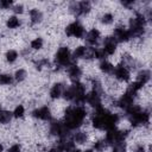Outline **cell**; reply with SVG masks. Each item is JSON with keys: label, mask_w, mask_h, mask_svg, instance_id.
<instances>
[{"label": "cell", "mask_w": 152, "mask_h": 152, "mask_svg": "<svg viewBox=\"0 0 152 152\" xmlns=\"http://www.w3.org/2000/svg\"><path fill=\"white\" fill-rule=\"evenodd\" d=\"M87 118V109L84 106L74 104L69 106L65 110L63 124L69 131H77L83 125Z\"/></svg>", "instance_id": "6da1fadb"}, {"label": "cell", "mask_w": 152, "mask_h": 152, "mask_svg": "<svg viewBox=\"0 0 152 152\" xmlns=\"http://www.w3.org/2000/svg\"><path fill=\"white\" fill-rule=\"evenodd\" d=\"M55 64L58 65L59 68H68L70 64L74 63L72 56H71V50L69 49V46L63 45L59 46L55 53Z\"/></svg>", "instance_id": "7a4b0ae2"}, {"label": "cell", "mask_w": 152, "mask_h": 152, "mask_svg": "<svg viewBox=\"0 0 152 152\" xmlns=\"http://www.w3.org/2000/svg\"><path fill=\"white\" fill-rule=\"evenodd\" d=\"M86 32H87V30H86L84 25L78 20H74V21L69 23L64 28L65 36L69 38H75V39L84 38Z\"/></svg>", "instance_id": "3957f363"}, {"label": "cell", "mask_w": 152, "mask_h": 152, "mask_svg": "<svg viewBox=\"0 0 152 152\" xmlns=\"http://www.w3.org/2000/svg\"><path fill=\"white\" fill-rule=\"evenodd\" d=\"M69 11L75 17H84L91 11L90 1H74L69 4Z\"/></svg>", "instance_id": "277c9868"}, {"label": "cell", "mask_w": 152, "mask_h": 152, "mask_svg": "<svg viewBox=\"0 0 152 152\" xmlns=\"http://www.w3.org/2000/svg\"><path fill=\"white\" fill-rule=\"evenodd\" d=\"M113 77L121 83H127L131 81L132 76H131V71L127 66H125L124 64H119V65H114V70L112 72Z\"/></svg>", "instance_id": "5b68a950"}, {"label": "cell", "mask_w": 152, "mask_h": 152, "mask_svg": "<svg viewBox=\"0 0 152 152\" xmlns=\"http://www.w3.org/2000/svg\"><path fill=\"white\" fill-rule=\"evenodd\" d=\"M86 40V45L89 48H97L100 40H101V31L96 27H93L86 32V36L83 38Z\"/></svg>", "instance_id": "8992f818"}, {"label": "cell", "mask_w": 152, "mask_h": 152, "mask_svg": "<svg viewBox=\"0 0 152 152\" xmlns=\"http://www.w3.org/2000/svg\"><path fill=\"white\" fill-rule=\"evenodd\" d=\"M32 118H34L36 120H40V121H48L50 122L53 118H52V112L50 109V107L48 106H42V107H37L31 112Z\"/></svg>", "instance_id": "52a82bcc"}, {"label": "cell", "mask_w": 152, "mask_h": 152, "mask_svg": "<svg viewBox=\"0 0 152 152\" xmlns=\"http://www.w3.org/2000/svg\"><path fill=\"white\" fill-rule=\"evenodd\" d=\"M118 44L119 43L115 40V38L113 36H107V37H104L102 39V46H101V49L103 50V52L106 53V56L109 57V56H113L116 52Z\"/></svg>", "instance_id": "ba28073f"}, {"label": "cell", "mask_w": 152, "mask_h": 152, "mask_svg": "<svg viewBox=\"0 0 152 152\" xmlns=\"http://www.w3.org/2000/svg\"><path fill=\"white\" fill-rule=\"evenodd\" d=\"M112 36L115 38V40L118 43H127V42H129L132 39V36H131V33H129V31H128V28L126 26L115 27Z\"/></svg>", "instance_id": "9c48e42d"}, {"label": "cell", "mask_w": 152, "mask_h": 152, "mask_svg": "<svg viewBox=\"0 0 152 152\" xmlns=\"http://www.w3.org/2000/svg\"><path fill=\"white\" fill-rule=\"evenodd\" d=\"M66 72H68V76L69 78L72 81V82H78L83 75V71H82V68L76 64L75 62L72 64H70L68 68H66Z\"/></svg>", "instance_id": "30bf717a"}, {"label": "cell", "mask_w": 152, "mask_h": 152, "mask_svg": "<svg viewBox=\"0 0 152 152\" xmlns=\"http://www.w3.org/2000/svg\"><path fill=\"white\" fill-rule=\"evenodd\" d=\"M64 83L62 82H55L50 90H49V97L52 100V101H56V100H59L62 99V95H63V91H64Z\"/></svg>", "instance_id": "8fae6325"}, {"label": "cell", "mask_w": 152, "mask_h": 152, "mask_svg": "<svg viewBox=\"0 0 152 152\" xmlns=\"http://www.w3.org/2000/svg\"><path fill=\"white\" fill-rule=\"evenodd\" d=\"M87 55H88V46L87 45H77L71 51V56H72L74 62L78 61V59H87Z\"/></svg>", "instance_id": "7c38bea8"}, {"label": "cell", "mask_w": 152, "mask_h": 152, "mask_svg": "<svg viewBox=\"0 0 152 152\" xmlns=\"http://www.w3.org/2000/svg\"><path fill=\"white\" fill-rule=\"evenodd\" d=\"M75 145H84L89 140V133L86 131H80L77 129L75 133H72V139H71Z\"/></svg>", "instance_id": "4fadbf2b"}, {"label": "cell", "mask_w": 152, "mask_h": 152, "mask_svg": "<svg viewBox=\"0 0 152 152\" xmlns=\"http://www.w3.org/2000/svg\"><path fill=\"white\" fill-rule=\"evenodd\" d=\"M28 19H30V23L32 25H38L43 21L44 14L39 8H31L28 11Z\"/></svg>", "instance_id": "5bb4252c"}, {"label": "cell", "mask_w": 152, "mask_h": 152, "mask_svg": "<svg viewBox=\"0 0 152 152\" xmlns=\"http://www.w3.org/2000/svg\"><path fill=\"white\" fill-rule=\"evenodd\" d=\"M5 25H6V27H7L8 30H17V28H19L20 25H21V20L19 19V17L12 14V15H10V17L6 19Z\"/></svg>", "instance_id": "9a60e30c"}, {"label": "cell", "mask_w": 152, "mask_h": 152, "mask_svg": "<svg viewBox=\"0 0 152 152\" xmlns=\"http://www.w3.org/2000/svg\"><path fill=\"white\" fill-rule=\"evenodd\" d=\"M99 69L102 74H106V75H112L113 70H114V64L112 62H109L108 59H103V61H100L99 63Z\"/></svg>", "instance_id": "2e32d148"}, {"label": "cell", "mask_w": 152, "mask_h": 152, "mask_svg": "<svg viewBox=\"0 0 152 152\" xmlns=\"http://www.w3.org/2000/svg\"><path fill=\"white\" fill-rule=\"evenodd\" d=\"M138 82H140L141 84L146 86L150 81H151V71L148 69H141L138 74H137V80Z\"/></svg>", "instance_id": "e0dca14e"}, {"label": "cell", "mask_w": 152, "mask_h": 152, "mask_svg": "<svg viewBox=\"0 0 152 152\" xmlns=\"http://www.w3.org/2000/svg\"><path fill=\"white\" fill-rule=\"evenodd\" d=\"M19 58V52L15 49H8L5 52V61L8 64H14Z\"/></svg>", "instance_id": "ac0fdd59"}, {"label": "cell", "mask_w": 152, "mask_h": 152, "mask_svg": "<svg viewBox=\"0 0 152 152\" xmlns=\"http://www.w3.org/2000/svg\"><path fill=\"white\" fill-rule=\"evenodd\" d=\"M27 76H28L27 70L24 69V68H19V69H17V70L14 71V74H13L14 82H17V83H21V82H24V81L27 78Z\"/></svg>", "instance_id": "d6986e66"}, {"label": "cell", "mask_w": 152, "mask_h": 152, "mask_svg": "<svg viewBox=\"0 0 152 152\" xmlns=\"http://www.w3.org/2000/svg\"><path fill=\"white\" fill-rule=\"evenodd\" d=\"M14 83V78L12 74L8 72H0V86L2 87H7V86H12Z\"/></svg>", "instance_id": "ffe728a7"}, {"label": "cell", "mask_w": 152, "mask_h": 152, "mask_svg": "<svg viewBox=\"0 0 152 152\" xmlns=\"http://www.w3.org/2000/svg\"><path fill=\"white\" fill-rule=\"evenodd\" d=\"M44 48V39L42 37H34L30 42V49L33 51H40Z\"/></svg>", "instance_id": "44dd1931"}, {"label": "cell", "mask_w": 152, "mask_h": 152, "mask_svg": "<svg viewBox=\"0 0 152 152\" xmlns=\"http://www.w3.org/2000/svg\"><path fill=\"white\" fill-rule=\"evenodd\" d=\"M25 113H26V108H25V106L21 104V103L17 104V106L13 108V110H12L13 119H17V120L23 119V118L25 116Z\"/></svg>", "instance_id": "7402d4cb"}, {"label": "cell", "mask_w": 152, "mask_h": 152, "mask_svg": "<svg viewBox=\"0 0 152 152\" xmlns=\"http://www.w3.org/2000/svg\"><path fill=\"white\" fill-rule=\"evenodd\" d=\"M12 119H13L12 110L2 109V110L0 112V124H1V125H7V124H10Z\"/></svg>", "instance_id": "603a6c76"}, {"label": "cell", "mask_w": 152, "mask_h": 152, "mask_svg": "<svg viewBox=\"0 0 152 152\" xmlns=\"http://www.w3.org/2000/svg\"><path fill=\"white\" fill-rule=\"evenodd\" d=\"M114 20H115V17H114V14L112 12H104L100 18V23L102 25H106V26L112 25L114 23Z\"/></svg>", "instance_id": "cb8c5ba5"}, {"label": "cell", "mask_w": 152, "mask_h": 152, "mask_svg": "<svg viewBox=\"0 0 152 152\" xmlns=\"http://www.w3.org/2000/svg\"><path fill=\"white\" fill-rule=\"evenodd\" d=\"M11 11L13 12V14H14V15L19 17L20 14H23V13L25 12V7H24V5H23V4H14V5L12 6Z\"/></svg>", "instance_id": "d4e9b609"}, {"label": "cell", "mask_w": 152, "mask_h": 152, "mask_svg": "<svg viewBox=\"0 0 152 152\" xmlns=\"http://www.w3.org/2000/svg\"><path fill=\"white\" fill-rule=\"evenodd\" d=\"M14 2L12 0H0V10H11Z\"/></svg>", "instance_id": "484cf974"}, {"label": "cell", "mask_w": 152, "mask_h": 152, "mask_svg": "<svg viewBox=\"0 0 152 152\" xmlns=\"http://www.w3.org/2000/svg\"><path fill=\"white\" fill-rule=\"evenodd\" d=\"M7 152H21V145L19 142H14L7 148Z\"/></svg>", "instance_id": "4316f807"}, {"label": "cell", "mask_w": 152, "mask_h": 152, "mask_svg": "<svg viewBox=\"0 0 152 152\" xmlns=\"http://www.w3.org/2000/svg\"><path fill=\"white\" fill-rule=\"evenodd\" d=\"M133 152H147V150L145 148V146H144L142 144H139V145H137V146L134 147Z\"/></svg>", "instance_id": "83f0119b"}, {"label": "cell", "mask_w": 152, "mask_h": 152, "mask_svg": "<svg viewBox=\"0 0 152 152\" xmlns=\"http://www.w3.org/2000/svg\"><path fill=\"white\" fill-rule=\"evenodd\" d=\"M82 152H95L93 148H86V150H82Z\"/></svg>", "instance_id": "f1b7e54d"}, {"label": "cell", "mask_w": 152, "mask_h": 152, "mask_svg": "<svg viewBox=\"0 0 152 152\" xmlns=\"http://www.w3.org/2000/svg\"><path fill=\"white\" fill-rule=\"evenodd\" d=\"M70 152H82V150H80V148H77V147H75L72 151H70Z\"/></svg>", "instance_id": "f546056e"}, {"label": "cell", "mask_w": 152, "mask_h": 152, "mask_svg": "<svg viewBox=\"0 0 152 152\" xmlns=\"http://www.w3.org/2000/svg\"><path fill=\"white\" fill-rule=\"evenodd\" d=\"M4 150H5V147H4V145L0 142V152H4Z\"/></svg>", "instance_id": "4dcf8cb0"}, {"label": "cell", "mask_w": 152, "mask_h": 152, "mask_svg": "<svg viewBox=\"0 0 152 152\" xmlns=\"http://www.w3.org/2000/svg\"><path fill=\"white\" fill-rule=\"evenodd\" d=\"M1 110H2V107H1V104H0V112H1Z\"/></svg>", "instance_id": "1f68e13d"}]
</instances>
